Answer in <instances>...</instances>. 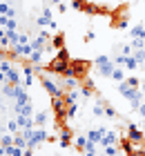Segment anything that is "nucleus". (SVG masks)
Returning a JSON list of instances; mask_svg holds the SVG:
<instances>
[{
    "instance_id": "f257e3e1",
    "label": "nucleus",
    "mask_w": 145,
    "mask_h": 156,
    "mask_svg": "<svg viewBox=\"0 0 145 156\" xmlns=\"http://www.w3.org/2000/svg\"><path fill=\"white\" fill-rule=\"evenodd\" d=\"M94 69H96L98 76L112 78L114 69H116V62H114L112 56H96V58H94Z\"/></svg>"
},
{
    "instance_id": "f03ea898",
    "label": "nucleus",
    "mask_w": 145,
    "mask_h": 156,
    "mask_svg": "<svg viewBox=\"0 0 145 156\" xmlns=\"http://www.w3.org/2000/svg\"><path fill=\"white\" fill-rule=\"evenodd\" d=\"M127 138L132 140V143H143V140H145V134H143L136 125L129 123V127H127Z\"/></svg>"
},
{
    "instance_id": "7ed1b4c3",
    "label": "nucleus",
    "mask_w": 145,
    "mask_h": 156,
    "mask_svg": "<svg viewBox=\"0 0 145 156\" xmlns=\"http://www.w3.org/2000/svg\"><path fill=\"white\" fill-rule=\"evenodd\" d=\"M103 134H105V129H103V127L89 129V132H87V140H89V143H96V145H100V140H103Z\"/></svg>"
},
{
    "instance_id": "20e7f679",
    "label": "nucleus",
    "mask_w": 145,
    "mask_h": 156,
    "mask_svg": "<svg viewBox=\"0 0 145 156\" xmlns=\"http://www.w3.org/2000/svg\"><path fill=\"white\" fill-rule=\"evenodd\" d=\"M116 132H107L105 129V134H103V140H100V145L103 147H112V145H116Z\"/></svg>"
},
{
    "instance_id": "39448f33",
    "label": "nucleus",
    "mask_w": 145,
    "mask_h": 156,
    "mask_svg": "<svg viewBox=\"0 0 145 156\" xmlns=\"http://www.w3.org/2000/svg\"><path fill=\"white\" fill-rule=\"evenodd\" d=\"M49 123V114L47 112H40V114L34 116V127H45Z\"/></svg>"
},
{
    "instance_id": "423d86ee",
    "label": "nucleus",
    "mask_w": 145,
    "mask_h": 156,
    "mask_svg": "<svg viewBox=\"0 0 145 156\" xmlns=\"http://www.w3.org/2000/svg\"><path fill=\"white\" fill-rule=\"evenodd\" d=\"M129 38H141V40H145V25H134L132 29H129Z\"/></svg>"
},
{
    "instance_id": "0eeeda50",
    "label": "nucleus",
    "mask_w": 145,
    "mask_h": 156,
    "mask_svg": "<svg viewBox=\"0 0 145 156\" xmlns=\"http://www.w3.org/2000/svg\"><path fill=\"white\" fill-rule=\"evenodd\" d=\"M125 67H121V65H116V69H114V74H112V80H118V83H123L125 80Z\"/></svg>"
},
{
    "instance_id": "6e6552de",
    "label": "nucleus",
    "mask_w": 145,
    "mask_h": 156,
    "mask_svg": "<svg viewBox=\"0 0 145 156\" xmlns=\"http://www.w3.org/2000/svg\"><path fill=\"white\" fill-rule=\"evenodd\" d=\"M74 145L78 147V150H85V147H87V136H76L74 138Z\"/></svg>"
},
{
    "instance_id": "1a4fd4ad",
    "label": "nucleus",
    "mask_w": 145,
    "mask_h": 156,
    "mask_svg": "<svg viewBox=\"0 0 145 156\" xmlns=\"http://www.w3.org/2000/svg\"><path fill=\"white\" fill-rule=\"evenodd\" d=\"M139 112H141V116H145V101L141 103V107H139Z\"/></svg>"
},
{
    "instance_id": "9d476101",
    "label": "nucleus",
    "mask_w": 145,
    "mask_h": 156,
    "mask_svg": "<svg viewBox=\"0 0 145 156\" xmlns=\"http://www.w3.org/2000/svg\"><path fill=\"white\" fill-rule=\"evenodd\" d=\"M141 91H143V94H145V83H141V87H139Z\"/></svg>"
}]
</instances>
